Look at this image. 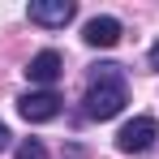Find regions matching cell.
Here are the masks:
<instances>
[{
  "instance_id": "cell-1",
  "label": "cell",
  "mask_w": 159,
  "mask_h": 159,
  "mask_svg": "<svg viewBox=\"0 0 159 159\" xmlns=\"http://www.w3.org/2000/svg\"><path fill=\"white\" fill-rule=\"evenodd\" d=\"M116 69L120 65H99V73L90 78V90H86V116L90 120L120 116V107H125V82H120Z\"/></svg>"
},
{
  "instance_id": "cell-2",
  "label": "cell",
  "mask_w": 159,
  "mask_h": 159,
  "mask_svg": "<svg viewBox=\"0 0 159 159\" xmlns=\"http://www.w3.org/2000/svg\"><path fill=\"white\" fill-rule=\"evenodd\" d=\"M159 138V125L155 116H133L129 125H120V133H116V146L120 151H129V155H138V151H151Z\"/></svg>"
},
{
  "instance_id": "cell-3",
  "label": "cell",
  "mask_w": 159,
  "mask_h": 159,
  "mask_svg": "<svg viewBox=\"0 0 159 159\" xmlns=\"http://www.w3.org/2000/svg\"><path fill=\"white\" fill-rule=\"evenodd\" d=\"M17 112H22V120L30 125H43V120H52L56 112H60V95L56 90H30L17 99Z\"/></svg>"
},
{
  "instance_id": "cell-4",
  "label": "cell",
  "mask_w": 159,
  "mask_h": 159,
  "mask_svg": "<svg viewBox=\"0 0 159 159\" xmlns=\"http://www.w3.org/2000/svg\"><path fill=\"white\" fill-rule=\"evenodd\" d=\"M26 13H30L34 26H69L73 13H78V4L73 0H34Z\"/></svg>"
},
{
  "instance_id": "cell-5",
  "label": "cell",
  "mask_w": 159,
  "mask_h": 159,
  "mask_svg": "<svg viewBox=\"0 0 159 159\" xmlns=\"http://www.w3.org/2000/svg\"><path fill=\"white\" fill-rule=\"evenodd\" d=\"M82 39H86L90 48H116V43H120V22H116V17H90L86 30H82Z\"/></svg>"
},
{
  "instance_id": "cell-6",
  "label": "cell",
  "mask_w": 159,
  "mask_h": 159,
  "mask_svg": "<svg viewBox=\"0 0 159 159\" xmlns=\"http://www.w3.org/2000/svg\"><path fill=\"white\" fill-rule=\"evenodd\" d=\"M60 69H65V60H60L56 52H39V56H30L26 78L34 82V86H52V82L60 78Z\"/></svg>"
},
{
  "instance_id": "cell-7",
  "label": "cell",
  "mask_w": 159,
  "mask_h": 159,
  "mask_svg": "<svg viewBox=\"0 0 159 159\" xmlns=\"http://www.w3.org/2000/svg\"><path fill=\"white\" fill-rule=\"evenodd\" d=\"M17 159H48V146L34 142V138H26V142L17 146Z\"/></svg>"
},
{
  "instance_id": "cell-8",
  "label": "cell",
  "mask_w": 159,
  "mask_h": 159,
  "mask_svg": "<svg viewBox=\"0 0 159 159\" xmlns=\"http://www.w3.org/2000/svg\"><path fill=\"white\" fill-rule=\"evenodd\" d=\"M9 142H13V138H9V129L0 125V151H9Z\"/></svg>"
},
{
  "instance_id": "cell-9",
  "label": "cell",
  "mask_w": 159,
  "mask_h": 159,
  "mask_svg": "<svg viewBox=\"0 0 159 159\" xmlns=\"http://www.w3.org/2000/svg\"><path fill=\"white\" fill-rule=\"evenodd\" d=\"M151 65H155V69H159V43H155V48H151Z\"/></svg>"
}]
</instances>
